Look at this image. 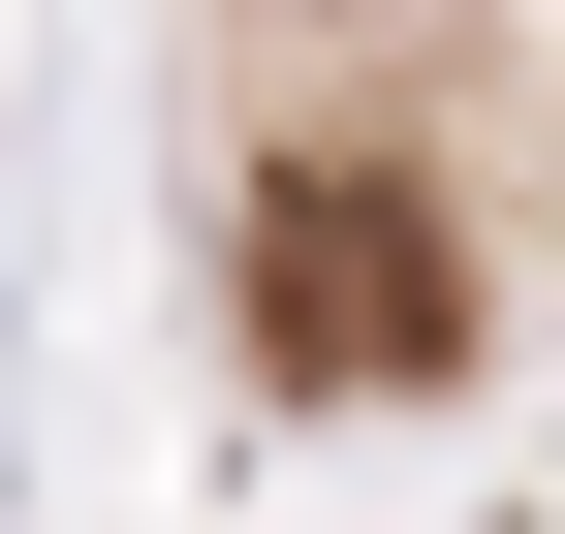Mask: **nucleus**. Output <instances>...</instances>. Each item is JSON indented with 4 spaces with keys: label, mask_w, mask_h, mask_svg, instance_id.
Returning <instances> with one entry per match:
<instances>
[{
    "label": "nucleus",
    "mask_w": 565,
    "mask_h": 534,
    "mask_svg": "<svg viewBox=\"0 0 565 534\" xmlns=\"http://www.w3.org/2000/svg\"><path fill=\"white\" fill-rule=\"evenodd\" d=\"M252 346H282V377H345V409L471 377V252H440V189H377V158H282V189H252Z\"/></svg>",
    "instance_id": "f257e3e1"
}]
</instances>
